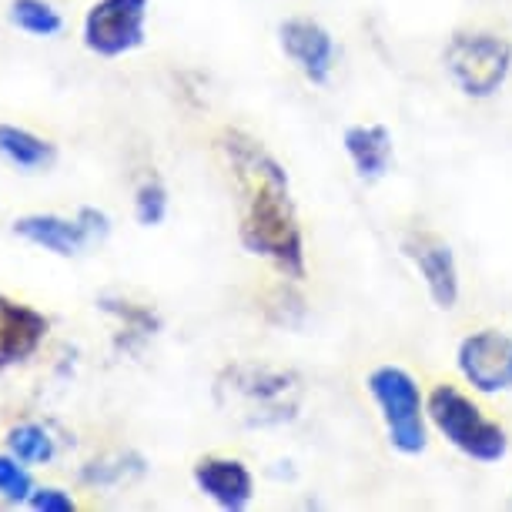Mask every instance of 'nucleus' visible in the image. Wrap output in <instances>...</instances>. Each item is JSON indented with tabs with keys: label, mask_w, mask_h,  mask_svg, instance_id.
Here are the masks:
<instances>
[{
	"label": "nucleus",
	"mask_w": 512,
	"mask_h": 512,
	"mask_svg": "<svg viewBox=\"0 0 512 512\" xmlns=\"http://www.w3.org/2000/svg\"><path fill=\"white\" fill-rule=\"evenodd\" d=\"M218 148L235 175L241 198H245L238 225L241 248L255 258H265L285 282H305V231L298 221L292 178H288L285 164L262 141L238 128L221 131Z\"/></svg>",
	"instance_id": "f257e3e1"
},
{
	"label": "nucleus",
	"mask_w": 512,
	"mask_h": 512,
	"mask_svg": "<svg viewBox=\"0 0 512 512\" xmlns=\"http://www.w3.org/2000/svg\"><path fill=\"white\" fill-rule=\"evenodd\" d=\"M305 399L302 375L272 365H228L215 382L218 409L245 429H272L298 419Z\"/></svg>",
	"instance_id": "f03ea898"
},
{
	"label": "nucleus",
	"mask_w": 512,
	"mask_h": 512,
	"mask_svg": "<svg viewBox=\"0 0 512 512\" xmlns=\"http://www.w3.org/2000/svg\"><path fill=\"white\" fill-rule=\"evenodd\" d=\"M425 412L429 425L459 452L462 459L476 466H496L509 456V432L496 419L482 412V405L462 392L459 385L439 382L425 395Z\"/></svg>",
	"instance_id": "7ed1b4c3"
},
{
	"label": "nucleus",
	"mask_w": 512,
	"mask_h": 512,
	"mask_svg": "<svg viewBox=\"0 0 512 512\" xmlns=\"http://www.w3.org/2000/svg\"><path fill=\"white\" fill-rule=\"evenodd\" d=\"M369 399L379 409L382 429L389 446L405 459H415L429 449V412H425V392L419 379L402 365H375L365 379Z\"/></svg>",
	"instance_id": "20e7f679"
},
{
	"label": "nucleus",
	"mask_w": 512,
	"mask_h": 512,
	"mask_svg": "<svg viewBox=\"0 0 512 512\" xmlns=\"http://www.w3.org/2000/svg\"><path fill=\"white\" fill-rule=\"evenodd\" d=\"M442 64L466 98L489 101L512 74V41L496 31H456L446 41Z\"/></svg>",
	"instance_id": "39448f33"
},
{
	"label": "nucleus",
	"mask_w": 512,
	"mask_h": 512,
	"mask_svg": "<svg viewBox=\"0 0 512 512\" xmlns=\"http://www.w3.org/2000/svg\"><path fill=\"white\" fill-rule=\"evenodd\" d=\"M148 14L151 0H94L84 14L81 41L104 61L141 51L148 41Z\"/></svg>",
	"instance_id": "423d86ee"
},
{
	"label": "nucleus",
	"mask_w": 512,
	"mask_h": 512,
	"mask_svg": "<svg viewBox=\"0 0 512 512\" xmlns=\"http://www.w3.org/2000/svg\"><path fill=\"white\" fill-rule=\"evenodd\" d=\"M456 369L476 395L512 392V335L499 328H479L456 345Z\"/></svg>",
	"instance_id": "0eeeda50"
},
{
	"label": "nucleus",
	"mask_w": 512,
	"mask_h": 512,
	"mask_svg": "<svg viewBox=\"0 0 512 512\" xmlns=\"http://www.w3.org/2000/svg\"><path fill=\"white\" fill-rule=\"evenodd\" d=\"M402 255L409 258L412 268L419 272L432 305H436L439 312H452L462 295V275H459L456 251H452L449 241H442L439 235H432V231H409V235L402 238Z\"/></svg>",
	"instance_id": "6e6552de"
},
{
	"label": "nucleus",
	"mask_w": 512,
	"mask_h": 512,
	"mask_svg": "<svg viewBox=\"0 0 512 512\" xmlns=\"http://www.w3.org/2000/svg\"><path fill=\"white\" fill-rule=\"evenodd\" d=\"M278 47L308 84L325 88L332 81L338 64V44L335 34L325 24H318L315 17H285L278 24Z\"/></svg>",
	"instance_id": "1a4fd4ad"
},
{
	"label": "nucleus",
	"mask_w": 512,
	"mask_h": 512,
	"mask_svg": "<svg viewBox=\"0 0 512 512\" xmlns=\"http://www.w3.org/2000/svg\"><path fill=\"white\" fill-rule=\"evenodd\" d=\"M51 332V318L34 305L0 292V372L31 362Z\"/></svg>",
	"instance_id": "9d476101"
},
{
	"label": "nucleus",
	"mask_w": 512,
	"mask_h": 512,
	"mask_svg": "<svg viewBox=\"0 0 512 512\" xmlns=\"http://www.w3.org/2000/svg\"><path fill=\"white\" fill-rule=\"evenodd\" d=\"M191 479H195V489L205 499L215 502L218 509L225 512H241L251 506L255 499V476L241 459L231 456H205L195 462L191 469Z\"/></svg>",
	"instance_id": "9b49d317"
},
{
	"label": "nucleus",
	"mask_w": 512,
	"mask_h": 512,
	"mask_svg": "<svg viewBox=\"0 0 512 512\" xmlns=\"http://www.w3.org/2000/svg\"><path fill=\"white\" fill-rule=\"evenodd\" d=\"M14 235L27 241V245L51 251L57 258H77L91 245L88 231L81 228L77 215L64 218L54 215V211H31V215L14 218Z\"/></svg>",
	"instance_id": "f8f14e48"
},
{
	"label": "nucleus",
	"mask_w": 512,
	"mask_h": 512,
	"mask_svg": "<svg viewBox=\"0 0 512 512\" xmlns=\"http://www.w3.org/2000/svg\"><path fill=\"white\" fill-rule=\"evenodd\" d=\"M342 148L365 185L382 181L395 164V138L385 124H349L342 131Z\"/></svg>",
	"instance_id": "ddd939ff"
},
{
	"label": "nucleus",
	"mask_w": 512,
	"mask_h": 512,
	"mask_svg": "<svg viewBox=\"0 0 512 512\" xmlns=\"http://www.w3.org/2000/svg\"><path fill=\"white\" fill-rule=\"evenodd\" d=\"M0 161H7L24 175L51 171L57 164V144L21 124H0Z\"/></svg>",
	"instance_id": "4468645a"
},
{
	"label": "nucleus",
	"mask_w": 512,
	"mask_h": 512,
	"mask_svg": "<svg viewBox=\"0 0 512 512\" xmlns=\"http://www.w3.org/2000/svg\"><path fill=\"white\" fill-rule=\"evenodd\" d=\"M98 308L104 315L118 318L121 328H124V352H138L144 342H151L154 335L161 332V315L154 312L148 305H138V302H128V298H118V295H101L98 298Z\"/></svg>",
	"instance_id": "2eb2a0df"
},
{
	"label": "nucleus",
	"mask_w": 512,
	"mask_h": 512,
	"mask_svg": "<svg viewBox=\"0 0 512 512\" xmlns=\"http://www.w3.org/2000/svg\"><path fill=\"white\" fill-rule=\"evenodd\" d=\"M7 452L17 456L27 466H47L57 456V439L54 432L41 422H21L7 432Z\"/></svg>",
	"instance_id": "dca6fc26"
},
{
	"label": "nucleus",
	"mask_w": 512,
	"mask_h": 512,
	"mask_svg": "<svg viewBox=\"0 0 512 512\" xmlns=\"http://www.w3.org/2000/svg\"><path fill=\"white\" fill-rule=\"evenodd\" d=\"M11 24L31 37H57L64 31V17L51 0H11Z\"/></svg>",
	"instance_id": "f3484780"
},
{
	"label": "nucleus",
	"mask_w": 512,
	"mask_h": 512,
	"mask_svg": "<svg viewBox=\"0 0 512 512\" xmlns=\"http://www.w3.org/2000/svg\"><path fill=\"white\" fill-rule=\"evenodd\" d=\"M141 472H144L141 456H134V452H118V456H111V459L88 462V466L81 469V482H88V486H118V482L141 476Z\"/></svg>",
	"instance_id": "a211bd4d"
},
{
	"label": "nucleus",
	"mask_w": 512,
	"mask_h": 512,
	"mask_svg": "<svg viewBox=\"0 0 512 512\" xmlns=\"http://www.w3.org/2000/svg\"><path fill=\"white\" fill-rule=\"evenodd\" d=\"M37 489V482L27 469V462H21L11 452H0V502L7 506H27L31 492Z\"/></svg>",
	"instance_id": "6ab92c4d"
},
{
	"label": "nucleus",
	"mask_w": 512,
	"mask_h": 512,
	"mask_svg": "<svg viewBox=\"0 0 512 512\" xmlns=\"http://www.w3.org/2000/svg\"><path fill=\"white\" fill-rule=\"evenodd\" d=\"M168 208H171V195L164 188V181L144 178L138 191H134V221L141 228H158L168 218Z\"/></svg>",
	"instance_id": "aec40b11"
},
{
	"label": "nucleus",
	"mask_w": 512,
	"mask_h": 512,
	"mask_svg": "<svg viewBox=\"0 0 512 512\" xmlns=\"http://www.w3.org/2000/svg\"><path fill=\"white\" fill-rule=\"evenodd\" d=\"M27 509H34V512H74L77 499L61 486H37L31 492V499H27Z\"/></svg>",
	"instance_id": "412c9836"
},
{
	"label": "nucleus",
	"mask_w": 512,
	"mask_h": 512,
	"mask_svg": "<svg viewBox=\"0 0 512 512\" xmlns=\"http://www.w3.org/2000/svg\"><path fill=\"white\" fill-rule=\"evenodd\" d=\"M77 221H81V228L88 231L91 245H101V241H108V235H111V215L104 208H94V205L77 208Z\"/></svg>",
	"instance_id": "4be33fe9"
}]
</instances>
